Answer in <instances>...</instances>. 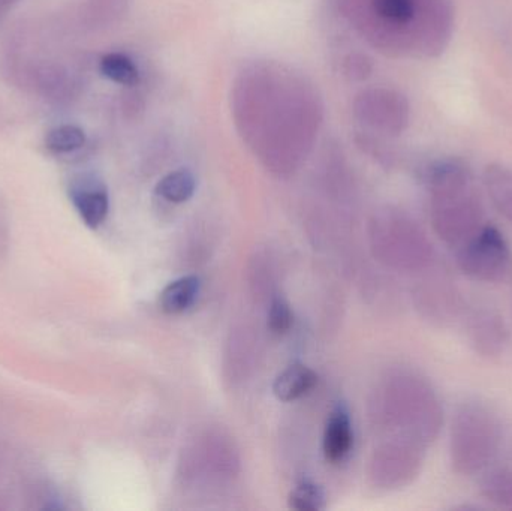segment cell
I'll use <instances>...</instances> for the list:
<instances>
[{
	"label": "cell",
	"mask_w": 512,
	"mask_h": 511,
	"mask_svg": "<svg viewBox=\"0 0 512 511\" xmlns=\"http://www.w3.org/2000/svg\"><path fill=\"white\" fill-rule=\"evenodd\" d=\"M432 194V224L442 242L459 248L484 225V204L474 173L462 159L430 165L426 173Z\"/></svg>",
	"instance_id": "6da1fadb"
},
{
	"label": "cell",
	"mask_w": 512,
	"mask_h": 511,
	"mask_svg": "<svg viewBox=\"0 0 512 511\" xmlns=\"http://www.w3.org/2000/svg\"><path fill=\"white\" fill-rule=\"evenodd\" d=\"M502 444L498 417L486 405L466 402L457 408L450 431V462L462 477L477 476L495 461Z\"/></svg>",
	"instance_id": "7a4b0ae2"
},
{
	"label": "cell",
	"mask_w": 512,
	"mask_h": 511,
	"mask_svg": "<svg viewBox=\"0 0 512 511\" xmlns=\"http://www.w3.org/2000/svg\"><path fill=\"white\" fill-rule=\"evenodd\" d=\"M457 267L474 281L504 282L512 272L510 243L498 228L484 224L457 248Z\"/></svg>",
	"instance_id": "3957f363"
},
{
	"label": "cell",
	"mask_w": 512,
	"mask_h": 511,
	"mask_svg": "<svg viewBox=\"0 0 512 511\" xmlns=\"http://www.w3.org/2000/svg\"><path fill=\"white\" fill-rule=\"evenodd\" d=\"M397 419L421 444L438 437L444 423V410L429 384L415 378L403 380L396 387Z\"/></svg>",
	"instance_id": "277c9868"
},
{
	"label": "cell",
	"mask_w": 512,
	"mask_h": 511,
	"mask_svg": "<svg viewBox=\"0 0 512 511\" xmlns=\"http://www.w3.org/2000/svg\"><path fill=\"white\" fill-rule=\"evenodd\" d=\"M466 332L475 353L483 357L501 356L508 344V327L499 312L478 308L469 314Z\"/></svg>",
	"instance_id": "5b68a950"
},
{
	"label": "cell",
	"mask_w": 512,
	"mask_h": 511,
	"mask_svg": "<svg viewBox=\"0 0 512 511\" xmlns=\"http://www.w3.org/2000/svg\"><path fill=\"white\" fill-rule=\"evenodd\" d=\"M69 195L87 227H99L107 218L110 198L101 180L92 176L80 177L72 183Z\"/></svg>",
	"instance_id": "8992f818"
},
{
	"label": "cell",
	"mask_w": 512,
	"mask_h": 511,
	"mask_svg": "<svg viewBox=\"0 0 512 511\" xmlns=\"http://www.w3.org/2000/svg\"><path fill=\"white\" fill-rule=\"evenodd\" d=\"M354 444L351 417L345 405H337L328 417L324 432V455L331 464L342 462Z\"/></svg>",
	"instance_id": "52a82bcc"
},
{
	"label": "cell",
	"mask_w": 512,
	"mask_h": 511,
	"mask_svg": "<svg viewBox=\"0 0 512 511\" xmlns=\"http://www.w3.org/2000/svg\"><path fill=\"white\" fill-rule=\"evenodd\" d=\"M483 185L493 207L512 224V168L492 162L484 168Z\"/></svg>",
	"instance_id": "ba28073f"
},
{
	"label": "cell",
	"mask_w": 512,
	"mask_h": 511,
	"mask_svg": "<svg viewBox=\"0 0 512 511\" xmlns=\"http://www.w3.org/2000/svg\"><path fill=\"white\" fill-rule=\"evenodd\" d=\"M318 384V375L301 363L288 366L277 375L273 384V393L279 401L292 402L309 395Z\"/></svg>",
	"instance_id": "9c48e42d"
},
{
	"label": "cell",
	"mask_w": 512,
	"mask_h": 511,
	"mask_svg": "<svg viewBox=\"0 0 512 511\" xmlns=\"http://www.w3.org/2000/svg\"><path fill=\"white\" fill-rule=\"evenodd\" d=\"M201 282L197 276H183L168 284L159 297V305L165 314H182L188 311L200 294Z\"/></svg>",
	"instance_id": "30bf717a"
},
{
	"label": "cell",
	"mask_w": 512,
	"mask_h": 511,
	"mask_svg": "<svg viewBox=\"0 0 512 511\" xmlns=\"http://www.w3.org/2000/svg\"><path fill=\"white\" fill-rule=\"evenodd\" d=\"M481 495L496 509L512 511V468L499 467L481 480Z\"/></svg>",
	"instance_id": "8fae6325"
},
{
	"label": "cell",
	"mask_w": 512,
	"mask_h": 511,
	"mask_svg": "<svg viewBox=\"0 0 512 511\" xmlns=\"http://www.w3.org/2000/svg\"><path fill=\"white\" fill-rule=\"evenodd\" d=\"M197 180L189 170H177L167 174L156 186V194L170 203H185L194 197Z\"/></svg>",
	"instance_id": "7c38bea8"
},
{
	"label": "cell",
	"mask_w": 512,
	"mask_h": 511,
	"mask_svg": "<svg viewBox=\"0 0 512 511\" xmlns=\"http://www.w3.org/2000/svg\"><path fill=\"white\" fill-rule=\"evenodd\" d=\"M99 69L105 78L113 83L122 84V86H135L140 81L137 65L126 54H105Z\"/></svg>",
	"instance_id": "4fadbf2b"
},
{
	"label": "cell",
	"mask_w": 512,
	"mask_h": 511,
	"mask_svg": "<svg viewBox=\"0 0 512 511\" xmlns=\"http://www.w3.org/2000/svg\"><path fill=\"white\" fill-rule=\"evenodd\" d=\"M86 132L77 125H60L48 131L45 146L54 153H71L86 144Z\"/></svg>",
	"instance_id": "5bb4252c"
},
{
	"label": "cell",
	"mask_w": 512,
	"mask_h": 511,
	"mask_svg": "<svg viewBox=\"0 0 512 511\" xmlns=\"http://www.w3.org/2000/svg\"><path fill=\"white\" fill-rule=\"evenodd\" d=\"M289 507L297 511L322 510L325 507L324 491L316 483L303 480L289 494Z\"/></svg>",
	"instance_id": "9a60e30c"
},
{
	"label": "cell",
	"mask_w": 512,
	"mask_h": 511,
	"mask_svg": "<svg viewBox=\"0 0 512 511\" xmlns=\"http://www.w3.org/2000/svg\"><path fill=\"white\" fill-rule=\"evenodd\" d=\"M292 323H294V315H292L291 306L283 297H276L268 311V329L274 335H285L291 329Z\"/></svg>",
	"instance_id": "2e32d148"
}]
</instances>
